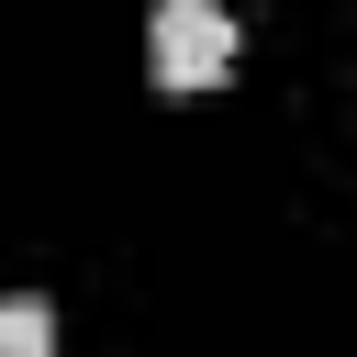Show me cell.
Here are the masks:
<instances>
[{
    "label": "cell",
    "mask_w": 357,
    "mask_h": 357,
    "mask_svg": "<svg viewBox=\"0 0 357 357\" xmlns=\"http://www.w3.org/2000/svg\"><path fill=\"white\" fill-rule=\"evenodd\" d=\"M0 357H56V312L45 301H0Z\"/></svg>",
    "instance_id": "7a4b0ae2"
},
{
    "label": "cell",
    "mask_w": 357,
    "mask_h": 357,
    "mask_svg": "<svg viewBox=\"0 0 357 357\" xmlns=\"http://www.w3.org/2000/svg\"><path fill=\"white\" fill-rule=\"evenodd\" d=\"M145 67H156L167 100L212 89V78L234 67V22H223V0H156V22H145Z\"/></svg>",
    "instance_id": "6da1fadb"
}]
</instances>
